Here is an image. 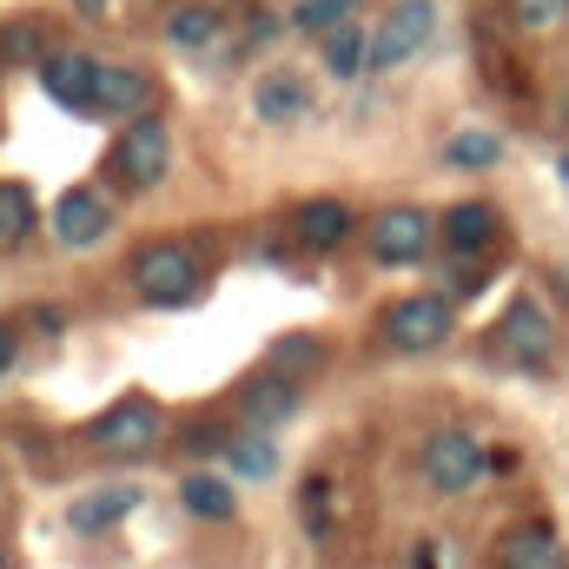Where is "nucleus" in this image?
I'll use <instances>...</instances> for the list:
<instances>
[{
    "mask_svg": "<svg viewBox=\"0 0 569 569\" xmlns=\"http://www.w3.org/2000/svg\"><path fill=\"white\" fill-rule=\"evenodd\" d=\"M252 107H259L266 127H291V120H305V87L291 73H266L259 93H252Z\"/></svg>",
    "mask_w": 569,
    "mask_h": 569,
    "instance_id": "obj_17",
    "label": "nucleus"
},
{
    "mask_svg": "<svg viewBox=\"0 0 569 569\" xmlns=\"http://www.w3.org/2000/svg\"><path fill=\"white\" fill-rule=\"evenodd\" d=\"M557 179H563V186H569V152H563V159H557Z\"/></svg>",
    "mask_w": 569,
    "mask_h": 569,
    "instance_id": "obj_31",
    "label": "nucleus"
},
{
    "mask_svg": "<svg viewBox=\"0 0 569 569\" xmlns=\"http://www.w3.org/2000/svg\"><path fill=\"white\" fill-rule=\"evenodd\" d=\"M298 411V385L284 378V371H266V378H252L246 391H239V418H246V430H272L284 425Z\"/></svg>",
    "mask_w": 569,
    "mask_h": 569,
    "instance_id": "obj_15",
    "label": "nucleus"
},
{
    "mask_svg": "<svg viewBox=\"0 0 569 569\" xmlns=\"http://www.w3.org/2000/svg\"><path fill=\"white\" fill-rule=\"evenodd\" d=\"M318 358H325V345H318L311 331H291V338L272 345V371H311Z\"/></svg>",
    "mask_w": 569,
    "mask_h": 569,
    "instance_id": "obj_25",
    "label": "nucleus"
},
{
    "mask_svg": "<svg viewBox=\"0 0 569 569\" xmlns=\"http://www.w3.org/2000/svg\"><path fill=\"white\" fill-rule=\"evenodd\" d=\"M351 7L358 0H298L291 7V27L298 33H338V27H351Z\"/></svg>",
    "mask_w": 569,
    "mask_h": 569,
    "instance_id": "obj_24",
    "label": "nucleus"
},
{
    "mask_svg": "<svg viewBox=\"0 0 569 569\" xmlns=\"http://www.w3.org/2000/svg\"><path fill=\"white\" fill-rule=\"evenodd\" d=\"M133 510H140V490H133V483H107V490L73 497L67 530H73V537H107V530H113V523H127Z\"/></svg>",
    "mask_w": 569,
    "mask_h": 569,
    "instance_id": "obj_12",
    "label": "nucleus"
},
{
    "mask_svg": "<svg viewBox=\"0 0 569 569\" xmlns=\"http://www.w3.org/2000/svg\"><path fill=\"white\" fill-rule=\"evenodd\" d=\"M166 166H172V133H166V120H133V127L120 133V146H113V179H120L127 192L159 186Z\"/></svg>",
    "mask_w": 569,
    "mask_h": 569,
    "instance_id": "obj_7",
    "label": "nucleus"
},
{
    "mask_svg": "<svg viewBox=\"0 0 569 569\" xmlns=\"http://www.w3.org/2000/svg\"><path fill=\"white\" fill-rule=\"evenodd\" d=\"M443 246L457 252V259H477L490 239H497V206L490 199H457V206H443Z\"/></svg>",
    "mask_w": 569,
    "mask_h": 569,
    "instance_id": "obj_14",
    "label": "nucleus"
},
{
    "mask_svg": "<svg viewBox=\"0 0 569 569\" xmlns=\"http://www.w3.org/2000/svg\"><path fill=\"white\" fill-rule=\"evenodd\" d=\"M351 206L345 199H305L298 212H291V232H298V246L305 252H338L345 239H351Z\"/></svg>",
    "mask_w": 569,
    "mask_h": 569,
    "instance_id": "obj_13",
    "label": "nucleus"
},
{
    "mask_svg": "<svg viewBox=\"0 0 569 569\" xmlns=\"http://www.w3.org/2000/svg\"><path fill=\"white\" fill-rule=\"evenodd\" d=\"M430 40H437V7L430 0H398L378 20V33H371V67L378 73H398V67H411L425 53Z\"/></svg>",
    "mask_w": 569,
    "mask_h": 569,
    "instance_id": "obj_5",
    "label": "nucleus"
},
{
    "mask_svg": "<svg viewBox=\"0 0 569 569\" xmlns=\"http://www.w3.org/2000/svg\"><path fill=\"white\" fill-rule=\"evenodd\" d=\"M418 470H425V483L437 497H463V490H477L490 470H497V457L470 437V430H430L425 450H418Z\"/></svg>",
    "mask_w": 569,
    "mask_h": 569,
    "instance_id": "obj_1",
    "label": "nucleus"
},
{
    "mask_svg": "<svg viewBox=\"0 0 569 569\" xmlns=\"http://www.w3.org/2000/svg\"><path fill=\"white\" fill-rule=\"evenodd\" d=\"M226 470H239V477H272V470H279L272 437H266V430H239V437H226Z\"/></svg>",
    "mask_w": 569,
    "mask_h": 569,
    "instance_id": "obj_20",
    "label": "nucleus"
},
{
    "mask_svg": "<svg viewBox=\"0 0 569 569\" xmlns=\"http://www.w3.org/2000/svg\"><path fill=\"white\" fill-rule=\"evenodd\" d=\"M318 60H325L338 80H351L358 67H371V33H358V27H338V33H325Z\"/></svg>",
    "mask_w": 569,
    "mask_h": 569,
    "instance_id": "obj_21",
    "label": "nucleus"
},
{
    "mask_svg": "<svg viewBox=\"0 0 569 569\" xmlns=\"http://www.w3.org/2000/svg\"><path fill=\"white\" fill-rule=\"evenodd\" d=\"M13 365H20V331H13V325H0V378H7Z\"/></svg>",
    "mask_w": 569,
    "mask_h": 569,
    "instance_id": "obj_28",
    "label": "nucleus"
},
{
    "mask_svg": "<svg viewBox=\"0 0 569 569\" xmlns=\"http://www.w3.org/2000/svg\"><path fill=\"white\" fill-rule=\"evenodd\" d=\"M159 430H166L159 405H152V398H127V405H113V411H100V418L87 425V443H93V450H113V457H140V450L159 443Z\"/></svg>",
    "mask_w": 569,
    "mask_h": 569,
    "instance_id": "obj_8",
    "label": "nucleus"
},
{
    "mask_svg": "<svg viewBox=\"0 0 569 569\" xmlns=\"http://www.w3.org/2000/svg\"><path fill=\"white\" fill-rule=\"evenodd\" d=\"M179 503H186L192 517H232V510H239L232 483H226V477H212V470H192V477L179 483Z\"/></svg>",
    "mask_w": 569,
    "mask_h": 569,
    "instance_id": "obj_18",
    "label": "nucleus"
},
{
    "mask_svg": "<svg viewBox=\"0 0 569 569\" xmlns=\"http://www.w3.org/2000/svg\"><path fill=\"white\" fill-rule=\"evenodd\" d=\"M199 252L192 246H146L140 259H133V291H140L146 305H159V311H172V305H186V298H199Z\"/></svg>",
    "mask_w": 569,
    "mask_h": 569,
    "instance_id": "obj_2",
    "label": "nucleus"
},
{
    "mask_svg": "<svg viewBox=\"0 0 569 569\" xmlns=\"http://www.w3.org/2000/svg\"><path fill=\"white\" fill-rule=\"evenodd\" d=\"M33 219H40L33 192H27L20 179H0V246H20V239L33 232Z\"/></svg>",
    "mask_w": 569,
    "mask_h": 569,
    "instance_id": "obj_22",
    "label": "nucleus"
},
{
    "mask_svg": "<svg viewBox=\"0 0 569 569\" xmlns=\"http://www.w3.org/2000/svg\"><path fill=\"white\" fill-rule=\"evenodd\" d=\"M166 40H172V47H212V40H219V13H212V7H179V13L166 20Z\"/></svg>",
    "mask_w": 569,
    "mask_h": 569,
    "instance_id": "obj_23",
    "label": "nucleus"
},
{
    "mask_svg": "<svg viewBox=\"0 0 569 569\" xmlns=\"http://www.w3.org/2000/svg\"><path fill=\"white\" fill-rule=\"evenodd\" d=\"M411 569H437V550H430V543H418V557H411Z\"/></svg>",
    "mask_w": 569,
    "mask_h": 569,
    "instance_id": "obj_29",
    "label": "nucleus"
},
{
    "mask_svg": "<svg viewBox=\"0 0 569 569\" xmlns=\"http://www.w3.org/2000/svg\"><path fill=\"white\" fill-rule=\"evenodd\" d=\"M450 325H457L450 298H443V291H418V298H398V305L385 311V345L405 351V358H425V351H437V345L450 338Z\"/></svg>",
    "mask_w": 569,
    "mask_h": 569,
    "instance_id": "obj_3",
    "label": "nucleus"
},
{
    "mask_svg": "<svg viewBox=\"0 0 569 569\" xmlns=\"http://www.w3.org/2000/svg\"><path fill=\"white\" fill-rule=\"evenodd\" d=\"M0 53H7V60H33V53H40V27H33V20L0 27Z\"/></svg>",
    "mask_w": 569,
    "mask_h": 569,
    "instance_id": "obj_27",
    "label": "nucleus"
},
{
    "mask_svg": "<svg viewBox=\"0 0 569 569\" xmlns=\"http://www.w3.org/2000/svg\"><path fill=\"white\" fill-rule=\"evenodd\" d=\"M0 569H7V550H0Z\"/></svg>",
    "mask_w": 569,
    "mask_h": 569,
    "instance_id": "obj_33",
    "label": "nucleus"
},
{
    "mask_svg": "<svg viewBox=\"0 0 569 569\" xmlns=\"http://www.w3.org/2000/svg\"><path fill=\"white\" fill-rule=\"evenodd\" d=\"M80 7H87V13H107V0H80Z\"/></svg>",
    "mask_w": 569,
    "mask_h": 569,
    "instance_id": "obj_32",
    "label": "nucleus"
},
{
    "mask_svg": "<svg viewBox=\"0 0 569 569\" xmlns=\"http://www.w3.org/2000/svg\"><path fill=\"white\" fill-rule=\"evenodd\" d=\"M490 569H569V550L550 523H510L490 543Z\"/></svg>",
    "mask_w": 569,
    "mask_h": 569,
    "instance_id": "obj_10",
    "label": "nucleus"
},
{
    "mask_svg": "<svg viewBox=\"0 0 569 569\" xmlns=\"http://www.w3.org/2000/svg\"><path fill=\"white\" fill-rule=\"evenodd\" d=\"M510 13H517L523 33H550V27L569 20V0H510Z\"/></svg>",
    "mask_w": 569,
    "mask_h": 569,
    "instance_id": "obj_26",
    "label": "nucleus"
},
{
    "mask_svg": "<svg viewBox=\"0 0 569 569\" xmlns=\"http://www.w3.org/2000/svg\"><path fill=\"white\" fill-rule=\"evenodd\" d=\"M152 80L140 67H100V113H120V120H152Z\"/></svg>",
    "mask_w": 569,
    "mask_h": 569,
    "instance_id": "obj_16",
    "label": "nucleus"
},
{
    "mask_svg": "<svg viewBox=\"0 0 569 569\" xmlns=\"http://www.w3.org/2000/svg\"><path fill=\"white\" fill-rule=\"evenodd\" d=\"M490 351H497V358H510V365H523V371H543V365H550V351H557V318H550L537 298H517V305L497 318Z\"/></svg>",
    "mask_w": 569,
    "mask_h": 569,
    "instance_id": "obj_4",
    "label": "nucleus"
},
{
    "mask_svg": "<svg viewBox=\"0 0 569 569\" xmlns=\"http://www.w3.org/2000/svg\"><path fill=\"white\" fill-rule=\"evenodd\" d=\"M557 127H563V133H569V93H563V107H557Z\"/></svg>",
    "mask_w": 569,
    "mask_h": 569,
    "instance_id": "obj_30",
    "label": "nucleus"
},
{
    "mask_svg": "<svg viewBox=\"0 0 569 569\" xmlns=\"http://www.w3.org/2000/svg\"><path fill=\"white\" fill-rule=\"evenodd\" d=\"M443 159H450V166H463V172H490V166L503 159V133L463 127V133H450V140H443Z\"/></svg>",
    "mask_w": 569,
    "mask_h": 569,
    "instance_id": "obj_19",
    "label": "nucleus"
},
{
    "mask_svg": "<svg viewBox=\"0 0 569 569\" xmlns=\"http://www.w3.org/2000/svg\"><path fill=\"white\" fill-rule=\"evenodd\" d=\"M40 87H47V100L67 107V113H100V60L80 53V47L47 53V60H40Z\"/></svg>",
    "mask_w": 569,
    "mask_h": 569,
    "instance_id": "obj_9",
    "label": "nucleus"
},
{
    "mask_svg": "<svg viewBox=\"0 0 569 569\" xmlns=\"http://www.w3.org/2000/svg\"><path fill=\"white\" fill-rule=\"evenodd\" d=\"M107 226H113V206L93 192V186H73V192H60L53 199V239L60 246H100L107 239Z\"/></svg>",
    "mask_w": 569,
    "mask_h": 569,
    "instance_id": "obj_11",
    "label": "nucleus"
},
{
    "mask_svg": "<svg viewBox=\"0 0 569 569\" xmlns=\"http://www.w3.org/2000/svg\"><path fill=\"white\" fill-rule=\"evenodd\" d=\"M563 284H569V266H563Z\"/></svg>",
    "mask_w": 569,
    "mask_h": 569,
    "instance_id": "obj_34",
    "label": "nucleus"
},
{
    "mask_svg": "<svg viewBox=\"0 0 569 569\" xmlns=\"http://www.w3.org/2000/svg\"><path fill=\"white\" fill-rule=\"evenodd\" d=\"M430 239H437V219L425 206H385L371 219V259L378 266H425Z\"/></svg>",
    "mask_w": 569,
    "mask_h": 569,
    "instance_id": "obj_6",
    "label": "nucleus"
}]
</instances>
